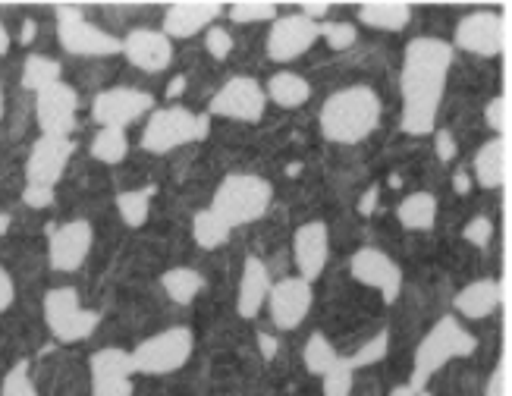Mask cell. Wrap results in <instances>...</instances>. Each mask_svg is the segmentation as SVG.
Segmentation results:
<instances>
[{
	"label": "cell",
	"instance_id": "52a82bcc",
	"mask_svg": "<svg viewBox=\"0 0 512 396\" xmlns=\"http://www.w3.org/2000/svg\"><path fill=\"white\" fill-rule=\"evenodd\" d=\"M44 321L57 343H79L88 340L98 327V315L79 302V293L70 286H57L44 296Z\"/></svg>",
	"mask_w": 512,
	"mask_h": 396
},
{
	"label": "cell",
	"instance_id": "f546056e",
	"mask_svg": "<svg viewBox=\"0 0 512 396\" xmlns=\"http://www.w3.org/2000/svg\"><path fill=\"white\" fill-rule=\"evenodd\" d=\"M129 154V139L126 129H114V126H101L98 136L92 139V158H98L101 164H120Z\"/></svg>",
	"mask_w": 512,
	"mask_h": 396
},
{
	"label": "cell",
	"instance_id": "277c9868",
	"mask_svg": "<svg viewBox=\"0 0 512 396\" xmlns=\"http://www.w3.org/2000/svg\"><path fill=\"white\" fill-rule=\"evenodd\" d=\"M271 208V183L261 180L255 173H230L224 183L217 186L211 211L224 220L230 230L246 227L261 220Z\"/></svg>",
	"mask_w": 512,
	"mask_h": 396
},
{
	"label": "cell",
	"instance_id": "f907efd6",
	"mask_svg": "<svg viewBox=\"0 0 512 396\" xmlns=\"http://www.w3.org/2000/svg\"><path fill=\"white\" fill-rule=\"evenodd\" d=\"M7 51H10V32L4 22H0V54H7Z\"/></svg>",
	"mask_w": 512,
	"mask_h": 396
},
{
	"label": "cell",
	"instance_id": "d4e9b609",
	"mask_svg": "<svg viewBox=\"0 0 512 396\" xmlns=\"http://www.w3.org/2000/svg\"><path fill=\"white\" fill-rule=\"evenodd\" d=\"M359 19L371 29H381V32H399L409 26L412 19V7L409 4H399V0H371V4L359 7Z\"/></svg>",
	"mask_w": 512,
	"mask_h": 396
},
{
	"label": "cell",
	"instance_id": "30bf717a",
	"mask_svg": "<svg viewBox=\"0 0 512 396\" xmlns=\"http://www.w3.org/2000/svg\"><path fill=\"white\" fill-rule=\"evenodd\" d=\"M154 110V98L142 88H104L98 92V98L92 101V120L98 126H114V129H126L136 120H142L145 114Z\"/></svg>",
	"mask_w": 512,
	"mask_h": 396
},
{
	"label": "cell",
	"instance_id": "ee69618b",
	"mask_svg": "<svg viewBox=\"0 0 512 396\" xmlns=\"http://www.w3.org/2000/svg\"><path fill=\"white\" fill-rule=\"evenodd\" d=\"M484 396H509V368H506V365H500V368L491 374V381H487Z\"/></svg>",
	"mask_w": 512,
	"mask_h": 396
},
{
	"label": "cell",
	"instance_id": "d590c367",
	"mask_svg": "<svg viewBox=\"0 0 512 396\" xmlns=\"http://www.w3.org/2000/svg\"><path fill=\"white\" fill-rule=\"evenodd\" d=\"M387 349H390V334H387V330H381L377 337H371L368 343H362L359 352H355L349 362H352V368H368L374 362H381L387 356Z\"/></svg>",
	"mask_w": 512,
	"mask_h": 396
},
{
	"label": "cell",
	"instance_id": "8fae6325",
	"mask_svg": "<svg viewBox=\"0 0 512 396\" xmlns=\"http://www.w3.org/2000/svg\"><path fill=\"white\" fill-rule=\"evenodd\" d=\"M264 107H267L264 88L249 76H233L211 98L208 110L214 117H227V120H236V123H258L264 117Z\"/></svg>",
	"mask_w": 512,
	"mask_h": 396
},
{
	"label": "cell",
	"instance_id": "5bb4252c",
	"mask_svg": "<svg viewBox=\"0 0 512 396\" xmlns=\"http://www.w3.org/2000/svg\"><path fill=\"white\" fill-rule=\"evenodd\" d=\"M311 302H315L311 283H305L302 277H283V280L271 283V293H267V312H271L274 327L296 330L308 318Z\"/></svg>",
	"mask_w": 512,
	"mask_h": 396
},
{
	"label": "cell",
	"instance_id": "ffe728a7",
	"mask_svg": "<svg viewBox=\"0 0 512 396\" xmlns=\"http://www.w3.org/2000/svg\"><path fill=\"white\" fill-rule=\"evenodd\" d=\"M220 13H224V4L217 0H176L164 13V35L192 38L198 32H208Z\"/></svg>",
	"mask_w": 512,
	"mask_h": 396
},
{
	"label": "cell",
	"instance_id": "3957f363",
	"mask_svg": "<svg viewBox=\"0 0 512 396\" xmlns=\"http://www.w3.org/2000/svg\"><path fill=\"white\" fill-rule=\"evenodd\" d=\"M475 337L459 324V318H440L428 334L425 340L418 343L415 349V362H412V381L409 387L421 396L425 393V387L431 384L434 374L443 368V365H450L456 359H465V356H472L475 352Z\"/></svg>",
	"mask_w": 512,
	"mask_h": 396
},
{
	"label": "cell",
	"instance_id": "d6a6232c",
	"mask_svg": "<svg viewBox=\"0 0 512 396\" xmlns=\"http://www.w3.org/2000/svg\"><path fill=\"white\" fill-rule=\"evenodd\" d=\"M117 211L126 227H142L151 211V192L148 189H132L117 195Z\"/></svg>",
	"mask_w": 512,
	"mask_h": 396
},
{
	"label": "cell",
	"instance_id": "816d5d0a",
	"mask_svg": "<svg viewBox=\"0 0 512 396\" xmlns=\"http://www.w3.org/2000/svg\"><path fill=\"white\" fill-rule=\"evenodd\" d=\"M387 396H418V393H415V390H412L409 384H396V387H393V390H390Z\"/></svg>",
	"mask_w": 512,
	"mask_h": 396
},
{
	"label": "cell",
	"instance_id": "ac0fdd59",
	"mask_svg": "<svg viewBox=\"0 0 512 396\" xmlns=\"http://www.w3.org/2000/svg\"><path fill=\"white\" fill-rule=\"evenodd\" d=\"M70 158H73V139L70 136H41L32 145L29 164H26L29 186H48V189H54Z\"/></svg>",
	"mask_w": 512,
	"mask_h": 396
},
{
	"label": "cell",
	"instance_id": "2e32d148",
	"mask_svg": "<svg viewBox=\"0 0 512 396\" xmlns=\"http://www.w3.org/2000/svg\"><path fill=\"white\" fill-rule=\"evenodd\" d=\"M349 274L359 280L362 286H371L384 296V302H396L399 290H403V271H399V264L381 252V249H359L349 261Z\"/></svg>",
	"mask_w": 512,
	"mask_h": 396
},
{
	"label": "cell",
	"instance_id": "7a4b0ae2",
	"mask_svg": "<svg viewBox=\"0 0 512 396\" xmlns=\"http://www.w3.org/2000/svg\"><path fill=\"white\" fill-rule=\"evenodd\" d=\"M377 123H381V98L368 85H349L333 92L318 114L324 139L337 145L365 142Z\"/></svg>",
	"mask_w": 512,
	"mask_h": 396
},
{
	"label": "cell",
	"instance_id": "5b68a950",
	"mask_svg": "<svg viewBox=\"0 0 512 396\" xmlns=\"http://www.w3.org/2000/svg\"><path fill=\"white\" fill-rule=\"evenodd\" d=\"M211 129V117L192 114L189 107H154L142 132V148L151 154H167L189 142H202Z\"/></svg>",
	"mask_w": 512,
	"mask_h": 396
},
{
	"label": "cell",
	"instance_id": "44dd1931",
	"mask_svg": "<svg viewBox=\"0 0 512 396\" xmlns=\"http://www.w3.org/2000/svg\"><path fill=\"white\" fill-rule=\"evenodd\" d=\"M132 66H139L145 73H161L173 60V41L164 32L154 29H136L123 38V51H120Z\"/></svg>",
	"mask_w": 512,
	"mask_h": 396
},
{
	"label": "cell",
	"instance_id": "f1b7e54d",
	"mask_svg": "<svg viewBox=\"0 0 512 396\" xmlns=\"http://www.w3.org/2000/svg\"><path fill=\"white\" fill-rule=\"evenodd\" d=\"M230 233H233V230H230L211 208L198 211V214L192 217V236H195V242H198L202 249H220V246H227Z\"/></svg>",
	"mask_w": 512,
	"mask_h": 396
},
{
	"label": "cell",
	"instance_id": "74e56055",
	"mask_svg": "<svg viewBox=\"0 0 512 396\" xmlns=\"http://www.w3.org/2000/svg\"><path fill=\"white\" fill-rule=\"evenodd\" d=\"M0 396H38V387L32 384L26 365H16L7 371L4 387H0Z\"/></svg>",
	"mask_w": 512,
	"mask_h": 396
},
{
	"label": "cell",
	"instance_id": "cb8c5ba5",
	"mask_svg": "<svg viewBox=\"0 0 512 396\" xmlns=\"http://www.w3.org/2000/svg\"><path fill=\"white\" fill-rule=\"evenodd\" d=\"M500 299H503L500 283H494V280H475V283L465 286V290L456 293L453 308L462 318H469V321H484V318H491L497 312Z\"/></svg>",
	"mask_w": 512,
	"mask_h": 396
},
{
	"label": "cell",
	"instance_id": "ab89813d",
	"mask_svg": "<svg viewBox=\"0 0 512 396\" xmlns=\"http://www.w3.org/2000/svg\"><path fill=\"white\" fill-rule=\"evenodd\" d=\"M205 48L214 60H227L233 54V35L227 29H220V26H211L205 32Z\"/></svg>",
	"mask_w": 512,
	"mask_h": 396
},
{
	"label": "cell",
	"instance_id": "e575fe53",
	"mask_svg": "<svg viewBox=\"0 0 512 396\" xmlns=\"http://www.w3.org/2000/svg\"><path fill=\"white\" fill-rule=\"evenodd\" d=\"M233 22H274L277 19V4L271 0H239V4L227 7Z\"/></svg>",
	"mask_w": 512,
	"mask_h": 396
},
{
	"label": "cell",
	"instance_id": "9a60e30c",
	"mask_svg": "<svg viewBox=\"0 0 512 396\" xmlns=\"http://www.w3.org/2000/svg\"><path fill=\"white\" fill-rule=\"evenodd\" d=\"M88 374H92V396H132V356L117 346L98 349L88 359Z\"/></svg>",
	"mask_w": 512,
	"mask_h": 396
},
{
	"label": "cell",
	"instance_id": "7bdbcfd3",
	"mask_svg": "<svg viewBox=\"0 0 512 396\" xmlns=\"http://www.w3.org/2000/svg\"><path fill=\"white\" fill-rule=\"evenodd\" d=\"M434 148H437V158L443 164H450L456 158V136H453L450 129H440L437 136H434Z\"/></svg>",
	"mask_w": 512,
	"mask_h": 396
},
{
	"label": "cell",
	"instance_id": "e0dca14e",
	"mask_svg": "<svg viewBox=\"0 0 512 396\" xmlns=\"http://www.w3.org/2000/svg\"><path fill=\"white\" fill-rule=\"evenodd\" d=\"M92 242H95V230L88 220H70L51 233L48 242V261L54 271H79L88 252H92Z\"/></svg>",
	"mask_w": 512,
	"mask_h": 396
},
{
	"label": "cell",
	"instance_id": "db71d44e",
	"mask_svg": "<svg viewBox=\"0 0 512 396\" xmlns=\"http://www.w3.org/2000/svg\"><path fill=\"white\" fill-rule=\"evenodd\" d=\"M456 189H459V192L469 189V173H459V176H456Z\"/></svg>",
	"mask_w": 512,
	"mask_h": 396
},
{
	"label": "cell",
	"instance_id": "484cf974",
	"mask_svg": "<svg viewBox=\"0 0 512 396\" xmlns=\"http://www.w3.org/2000/svg\"><path fill=\"white\" fill-rule=\"evenodd\" d=\"M396 220L406 230H431L437 220V198L431 192H409L396 208Z\"/></svg>",
	"mask_w": 512,
	"mask_h": 396
},
{
	"label": "cell",
	"instance_id": "8d00e7d4",
	"mask_svg": "<svg viewBox=\"0 0 512 396\" xmlns=\"http://www.w3.org/2000/svg\"><path fill=\"white\" fill-rule=\"evenodd\" d=\"M318 32L327 38V44L333 51H346L355 44V38H359L352 22H318Z\"/></svg>",
	"mask_w": 512,
	"mask_h": 396
},
{
	"label": "cell",
	"instance_id": "7c38bea8",
	"mask_svg": "<svg viewBox=\"0 0 512 396\" xmlns=\"http://www.w3.org/2000/svg\"><path fill=\"white\" fill-rule=\"evenodd\" d=\"M76 110L79 95L63 79L35 92V120L41 126V136H70L76 126Z\"/></svg>",
	"mask_w": 512,
	"mask_h": 396
},
{
	"label": "cell",
	"instance_id": "f35d334b",
	"mask_svg": "<svg viewBox=\"0 0 512 396\" xmlns=\"http://www.w3.org/2000/svg\"><path fill=\"white\" fill-rule=\"evenodd\" d=\"M484 120L497 132V139H509V98L506 95L491 98V104L484 110Z\"/></svg>",
	"mask_w": 512,
	"mask_h": 396
},
{
	"label": "cell",
	"instance_id": "836d02e7",
	"mask_svg": "<svg viewBox=\"0 0 512 396\" xmlns=\"http://www.w3.org/2000/svg\"><path fill=\"white\" fill-rule=\"evenodd\" d=\"M324 378V396H352V387H355V368L349 359H337L333 362V368L327 374H321Z\"/></svg>",
	"mask_w": 512,
	"mask_h": 396
},
{
	"label": "cell",
	"instance_id": "7402d4cb",
	"mask_svg": "<svg viewBox=\"0 0 512 396\" xmlns=\"http://www.w3.org/2000/svg\"><path fill=\"white\" fill-rule=\"evenodd\" d=\"M271 268L249 255L246 264H242V277H239V293H236V308H239V315L242 318H255L264 302H267V293H271Z\"/></svg>",
	"mask_w": 512,
	"mask_h": 396
},
{
	"label": "cell",
	"instance_id": "f5cc1de1",
	"mask_svg": "<svg viewBox=\"0 0 512 396\" xmlns=\"http://www.w3.org/2000/svg\"><path fill=\"white\" fill-rule=\"evenodd\" d=\"M10 224H13V217H10V214H4V211H0V236H7Z\"/></svg>",
	"mask_w": 512,
	"mask_h": 396
},
{
	"label": "cell",
	"instance_id": "4fadbf2b",
	"mask_svg": "<svg viewBox=\"0 0 512 396\" xmlns=\"http://www.w3.org/2000/svg\"><path fill=\"white\" fill-rule=\"evenodd\" d=\"M321 38L318 22L305 19L302 13L293 16H277L267 32V57L277 63H289L315 48V41Z\"/></svg>",
	"mask_w": 512,
	"mask_h": 396
},
{
	"label": "cell",
	"instance_id": "83f0119b",
	"mask_svg": "<svg viewBox=\"0 0 512 396\" xmlns=\"http://www.w3.org/2000/svg\"><path fill=\"white\" fill-rule=\"evenodd\" d=\"M161 286L176 305H189V302L198 299V293L205 290V280L192 268H170V271H164Z\"/></svg>",
	"mask_w": 512,
	"mask_h": 396
},
{
	"label": "cell",
	"instance_id": "f6af8a7d",
	"mask_svg": "<svg viewBox=\"0 0 512 396\" xmlns=\"http://www.w3.org/2000/svg\"><path fill=\"white\" fill-rule=\"evenodd\" d=\"M13 299H16V286H13V277H10V271L0 264V315L7 312V308L13 305Z\"/></svg>",
	"mask_w": 512,
	"mask_h": 396
},
{
	"label": "cell",
	"instance_id": "4316f807",
	"mask_svg": "<svg viewBox=\"0 0 512 396\" xmlns=\"http://www.w3.org/2000/svg\"><path fill=\"white\" fill-rule=\"evenodd\" d=\"M264 95L271 98L274 104H280V107H302L311 98V85L299 73L280 70V73H274L271 79H267Z\"/></svg>",
	"mask_w": 512,
	"mask_h": 396
},
{
	"label": "cell",
	"instance_id": "4dcf8cb0",
	"mask_svg": "<svg viewBox=\"0 0 512 396\" xmlns=\"http://www.w3.org/2000/svg\"><path fill=\"white\" fill-rule=\"evenodd\" d=\"M54 82H60V63L57 60L32 54L26 63H22V85H26L29 92H41V88H48Z\"/></svg>",
	"mask_w": 512,
	"mask_h": 396
},
{
	"label": "cell",
	"instance_id": "9c48e42d",
	"mask_svg": "<svg viewBox=\"0 0 512 396\" xmlns=\"http://www.w3.org/2000/svg\"><path fill=\"white\" fill-rule=\"evenodd\" d=\"M506 38H509L506 19L491 10H478L459 19L453 44L459 51H469L475 57H497L506 48Z\"/></svg>",
	"mask_w": 512,
	"mask_h": 396
},
{
	"label": "cell",
	"instance_id": "8992f818",
	"mask_svg": "<svg viewBox=\"0 0 512 396\" xmlns=\"http://www.w3.org/2000/svg\"><path fill=\"white\" fill-rule=\"evenodd\" d=\"M192 349H195L192 330L170 327L139 343L136 352H129V356H132V368L139 374H173L192 359Z\"/></svg>",
	"mask_w": 512,
	"mask_h": 396
},
{
	"label": "cell",
	"instance_id": "603a6c76",
	"mask_svg": "<svg viewBox=\"0 0 512 396\" xmlns=\"http://www.w3.org/2000/svg\"><path fill=\"white\" fill-rule=\"evenodd\" d=\"M472 173L481 189H503L509 183V139L484 142L472 161Z\"/></svg>",
	"mask_w": 512,
	"mask_h": 396
},
{
	"label": "cell",
	"instance_id": "60d3db41",
	"mask_svg": "<svg viewBox=\"0 0 512 396\" xmlns=\"http://www.w3.org/2000/svg\"><path fill=\"white\" fill-rule=\"evenodd\" d=\"M462 236H465V242H472V246L484 249L487 242L494 239V220L491 217H472L469 224H465Z\"/></svg>",
	"mask_w": 512,
	"mask_h": 396
},
{
	"label": "cell",
	"instance_id": "b9f144b4",
	"mask_svg": "<svg viewBox=\"0 0 512 396\" xmlns=\"http://www.w3.org/2000/svg\"><path fill=\"white\" fill-rule=\"evenodd\" d=\"M22 202H26L29 208H35V211H41V208H48L54 202V189H48V186H26V189H22Z\"/></svg>",
	"mask_w": 512,
	"mask_h": 396
},
{
	"label": "cell",
	"instance_id": "11a10c76",
	"mask_svg": "<svg viewBox=\"0 0 512 396\" xmlns=\"http://www.w3.org/2000/svg\"><path fill=\"white\" fill-rule=\"evenodd\" d=\"M0 120H4V82H0Z\"/></svg>",
	"mask_w": 512,
	"mask_h": 396
},
{
	"label": "cell",
	"instance_id": "d6986e66",
	"mask_svg": "<svg viewBox=\"0 0 512 396\" xmlns=\"http://www.w3.org/2000/svg\"><path fill=\"white\" fill-rule=\"evenodd\" d=\"M330 258V230L321 220H308L293 233V261L299 277L305 283H315L324 274V264Z\"/></svg>",
	"mask_w": 512,
	"mask_h": 396
},
{
	"label": "cell",
	"instance_id": "c3c4849f",
	"mask_svg": "<svg viewBox=\"0 0 512 396\" xmlns=\"http://www.w3.org/2000/svg\"><path fill=\"white\" fill-rule=\"evenodd\" d=\"M183 88H186V79L183 76H176L170 85H167V98H176V95H183Z\"/></svg>",
	"mask_w": 512,
	"mask_h": 396
},
{
	"label": "cell",
	"instance_id": "1f68e13d",
	"mask_svg": "<svg viewBox=\"0 0 512 396\" xmlns=\"http://www.w3.org/2000/svg\"><path fill=\"white\" fill-rule=\"evenodd\" d=\"M302 359H305V368L311 371V374H327L330 368H333V362L340 359V352L333 349V343L324 337V334H311L308 337V343H305V352H302Z\"/></svg>",
	"mask_w": 512,
	"mask_h": 396
},
{
	"label": "cell",
	"instance_id": "bcb514c9",
	"mask_svg": "<svg viewBox=\"0 0 512 396\" xmlns=\"http://www.w3.org/2000/svg\"><path fill=\"white\" fill-rule=\"evenodd\" d=\"M258 346H261V356L264 359H274V352H277V340L271 334H258Z\"/></svg>",
	"mask_w": 512,
	"mask_h": 396
},
{
	"label": "cell",
	"instance_id": "7dc6e473",
	"mask_svg": "<svg viewBox=\"0 0 512 396\" xmlns=\"http://www.w3.org/2000/svg\"><path fill=\"white\" fill-rule=\"evenodd\" d=\"M374 205H377V189H368L365 198H362V205H359V211H362V214H371Z\"/></svg>",
	"mask_w": 512,
	"mask_h": 396
},
{
	"label": "cell",
	"instance_id": "ba28073f",
	"mask_svg": "<svg viewBox=\"0 0 512 396\" xmlns=\"http://www.w3.org/2000/svg\"><path fill=\"white\" fill-rule=\"evenodd\" d=\"M57 16V38L63 44L66 54H76V57H110V54H120L123 51V41L114 38L110 32L92 26L88 19H82L79 7H54Z\"/></svg>",
	"mask_w": 512,
	"mask_h": 396
},
{
	"label": "cell",
	"instance_id": "6da1fadb",
	"mask_svg": "<svg viewBox=\"0 0 512 396\" xmlns=\"http://www.w3.org/2000/svg\"><path fill=\"white\" fill-rule=\"evenodd\" d=\"M453 66V44L443 38L421 35L406 44L403 70H399V92H403V132L425 136L437 123V107L447 88V73Z\"/></svg>",
	"mask_w": 512,
	"mask_h": 396
},
{
	"label": "cell",
	"instance_id": "681fc988",
	"mask_svg": "<svg viewBox=\"0 0 512 396\" xmlns=\"http://www.w3.org/2000/svg\"><path fill=\"white\" fill-rule=\"evenodd\" d=\"M32 35H35V22L32 19H26V26H22V44H32Z\"/></svg>",
	"mask_w": 512,
	"mask_h": 396
}]
</instances>
